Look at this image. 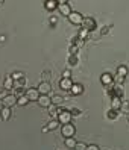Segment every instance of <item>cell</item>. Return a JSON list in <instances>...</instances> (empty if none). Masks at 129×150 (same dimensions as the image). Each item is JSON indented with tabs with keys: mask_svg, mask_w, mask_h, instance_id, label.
I'll return each mask as SVG.
<instances>
[{
	"mask_svg": "<svg viewBox=\"0 0 129 150\" xmlns=\"http://www.w3.org/2000/svg\"><path fill=\"white\" fill-rule=\"evenodd\" d=\"M123 81H125V77L116 74V77H114V83H116V85H122V83H123Z\"/></svg>",
	"mask_w": 129,
	"mask_h": 150,
	"instance_id": "f546056e",
	"label": "cell"
},
{
	"mask_svg": "<svg viewBox=\"0 0 129 150\" xmlns=\"http://www.w3.org/2000/svg\"><path fill=\"white\" fill-rule=\"evenodd\" d=\"M44 8L47 11H55L58 8V2L56 0H47V2H44Z\"/></svg>",
	"mask_w": 129,
	"mask_h": 150,
	"instance_id": "ac0fdd59",
	"label": "cell"
},
{
	"mask_svg": "<svg viewBox=\"0 0 129 150\" xmlns=\"http://www.w3.org/2000/svg\"><path fill=\"white\" fill-rule=\"evenodd\" d=\"M123 106V103H122V99L120 97H111V109H116V111H118L120 108Z\"/></svg>",
	"mask_w": 129,
	"mask_h": 150,
	"instance_id": "7c38bea8",
	"label": "cell"
},
{
	"mask_svg": "<svg viewBox=\"0 0 129 150\" xmlns=\"http://www.w3.org/2000/svg\"><path fill=\"white\" fill-rule=\"evenodd\" d=\"M70 93H72L73 96H81V94L84 93V86H82L81 83H73Z\"/></svg>",
	"mask_w": 129,
	"mask_h": 150,
	"instance_id": "9a60e30c",
	"label": "cell"
},
{
	"mask_svg": "<svg viewBox=\"0 0 129 150\" xmlns=\"http://www.w3.org/2000/svg\"><path fill=\"white\" fill-rule=\"evenodd\" d=\"M128 121H129V114H128Z\"/></svg>",
	"mask_w": 129,
	"mask_h": 150,
	"instance_id": "8d00e7d4",
	"label": "cell"
},
{
	"mask_svg": "<svg viewBox=\"0 0 129 150\" xmlns=\"http://www.w3.org/2000/svg\"><path fill=\"white\" fill-rule=\"evenodd\" d=\"M58 126H59V121H58V120H50V121L47 123L46 127H47V130H55Z\"/></svg>",
	"mask_w": 129,
	"mask_h": 150,
	"instance_id": "ffe728a7",
	"label": "cell"
},
{
	"mask_svg": "<svg viewBox=\"0 0 129 150\" xmlns=\"http://www.w3.org/2000/svg\"><path fill=\"white\" fill-rule=\"evenodd\" d=\"M38 93L41 94V96H49L50 94V91H52V85L47 82V81H43V82H40V85H38Z\"/></svg>",
	"mask_w": 129,
	"mask_h": 150,
	"instance_id": "5b68a950",
	"label": "cell"
},
{
	"mask_svg": "<svg viewBox=\"0 0 129 150\" xmlns=\"http://www.w3.org/2000/svg\"><path fill=\"white\" fill-rule=\"evenodd\" d=\"M11 77L14 79V82H15V81H20V79H23V77H24V74H23L21 71H14V73L11 74Z\"/></svg>",
	"mask_w": 129,
	"mask_h": 150,
	"instance_id": "4316f807",
	"label": "cell"
},
{
	"mask_svg": "<svg viewBox=\"0 0 129 150\" xmlns=\"http://www.w3.org/2000/svg\"><path fill=\"white\" fill-rule=\"evenodd\" d=\"M38 105L41 108H49L50 105H52V99H50V96H41L40 94V97H38Z\"/></svg>",
	"mask_w": 129,
	"mask_h": 150,
	"instance_id": "9c48e42d",
	"label": "cell"
},
{
	"mask_svg": "<svg viewBox=\"0 0 129 150\" xmlns=\"http://www.w3.org/2000/svg\"><path fill=\"white\" fill-rule=\"evenodd\" d=\"M77 53H79V47L74 46V44H72L70 49H68V55H72V56H77Z\"/></svg>",
	"mask_w": 129,
	"mask_h": 150,
	"instance_id": "603a6c76",
	"label": "cell"
},
{
	"mask_svg": "<svg viewBox=\"0 0 129 150\" xmlns=\"http://www.w3.org/2000/svg\"><path fill=\"white\" fill-rule=\"evenodd\" d=\"M76 143H77V141H76L74 138H65V146H67L68 149H74Z\"/></svg>",
	"mask_w": 129,
	"mask_h": 150,
	"instance_id": "cb8c5ba5",
	"label": "cell"
},
{
	"mask_svg": "<svg viewBox=\"0 0 129 150\" xmlns=\"http://www.w3.org/2000/svg\"><path fill=\"white\" fill-rule=\"evenodd\" d=\"M26 94V90L24 88H14V96L18 99V97H21V96H24Z\"/></svg>",
	"mask_w": 129,
	"mask_h": 150,
	"instance_id": "d4e9b609",
	"label": "cell"
},
{
	"mask_svg": "<svg viewBox=\"0 0 129 150\" xmlns=\"http://www.w3.org/2000/svg\"><path fill=\"white\" fill-rule=\"evenodd\" d=\"M106 117H108L109 120H116V118L118 117V111H116V109H109V111L106 112Z\"/></svg>",
	"mask_w": 129,
	"mask_h": 150,
	"instance_id": "7402d4cb",
	"label": "cell"
},
{
	"mask_svg": "<svg viewBox=\"0 0 129 150\" xmlns=\"http://www.w3.org/2000/svg\"><path fill=\"white\" fill-rule=\"evenodd\" d=\"M59 86H61V90L64 91H70L72 90V86H73V82H72V79H61L59 81Z\"/></svg>",
	"mask_w": 129,
	"mask_h": 150,
	"instance_id": "8fae6325",
	"label": "cell"
},
{
	"mask_svg": "<svg viewBox=\"0 0 129 150\" xmlns=\"http://www.w3.org/2000/svg\"><path fill=\"white\" fill-rule=\"evenodd\" d=\"M74 150H87V144L85 143H76Z\"/></svg>",
	"mask_w": 129,
	"mask_h": 150,
	"instance_id": "f1b7e54d",
	"label": "cell"
},
{
	"mask_svg": "<svg viewBox=\"0 0 129 150\" xmlns=\"http://www.w3.org/2000/svg\"><path fill=\"white\" fill-rule=\"evenodd\" d=\"M3 106H6V108H12L14 105H17V97L14 96V94H8L6 97H3Z\"/></svg>",
	"mask_w": 129,
	"mask_h": 150,
	"instance_id": "ba28073f",
	"label": "cell"
},
{
	"mask_svg": "<svg viewBox=\"0 0 129 150\" xmlns=\"http://www.w3.org/2000/svg\"><path fill=\"white\" fill-rule=\"evenodd\" d=\"M47 109H49V115L53 118V120H56V118H58V114H59V109H61V108L55 106V105H50Z\"/></svg>",
	"mask_w": 129,
	"mask_h": 150,
	"instance_id": "2e32d148",
	"label": "cell"
},
{
	"mask_svg": "<svg viewBox=\"0 0 129 150\" xmlns=\"http://www.w3.org/2000/svg\"><path fill=\"white\" fill-rule=\"evenodd\" d=\"M3 88L6 91H9V90H14V79L11 76H6L5 77V82H3Z\"/></svg>",
	"mask_w": 129,
	"mask_h": 150,
	"instance_id": "5bb4252c",
	"label": "cell"
},
{
	"mask_svg": "<svg viewBox=\"0 0 129 150\" xmlns=\"http://www.w3.org/2000/svg\"><path fill=\"white\" fill-rule=\"evenodd\" d=\"M117 74L122 76V77H126V74H128V67H126V65H118V67H117Z\"/></svg>",
	"mask_w": 129,
	"mask_h": 150,
	"instance_id": "d6986e66",
	"label": "cell"
},
{
	"mask_svg": "<svg viewBox=\"0 0 129 150\" xmlns=\"http://www.w3.org/2000/svg\"><path fill=\"white\" fill-rule=\"evenodd\" d=\"M87 150H100L96 144H90V146H87Z\"/></svg>",
	"mask_w": 129,
	"mask_h": 150,
	"instance_id": "836d02e7",
	"label": "cell"
},
{
	"mask_svg": "<svg viewBox=\"0 0 129 150\" xmlns=\"http://www.w3.org/2000/svg\"><path fill=\"white\" fill-rule=\"evenodd\" d=\"M100 82L105 85V86H111V85H114V77L111 76L109 73H103L100 76Z\"/></svg>",
	"mask_w": 129,
	"mask_h": 150,
	"instance_id": "30bf717a",
	"label": "cell"
},
{
	"mask_svg": "<svg viewBox=\"0 0 129 150\" xmlns=\"http://www.w3.org/2000/svg\"><path fill=\"white\" fill-rule=\"evenodd\" d=\"M61 134L64 138H73L74 134H76V127L72 125V123H68V125H62L61 126Z\"/></svg>",
	"mask_w": 129,
	"mask_h": 150,
	"instance_id": "7a4b0ae2",
	"label": "cell"
},
{
	"mask_svg": "<svg viewBox=\"0 0 129 150\" xmlns=\"http://www.w3.org/2000/svg\"><path fill=\"white\" fill-rule=\"evenodd\" d=\"M77 62H79V59H77V56H72V55H68V64H70L72 67L77 65Z\"/></svg>",
	"mask_w": 129,
	"mask_h": 150,
	"instance_id": "484cf974",
	"label": "cell"
},
{
	"mask_svg": "<svg viewBox=\"0 0 129 150\" xmlns=\"http://www.w3.org/2000/svg\"><path fill=\"white\" fill-rule=\"evenodd\" d=\"M67 18H68V21H70L72 24H74V26H82V21H84V17L79 12H72L70 15L67 17Z\"/></svg>",
	"mask_w": 129,
	"mask_h": 150,
	"instance_id": "8992f818",
	"label": "cell"
},
{
	"mask_svg": "<svg viewBox=\"0 0 129 150\" xmlns=\"http://www.w3.org/2000/svg\"><path fill=\"white\" fill-rule=\"evenodd\" d=\"M50 99H52V105H55V106H59V105L64 103V97L59 96V94H53Z\"/></svg>",
	"mask_w": 129,
	"mask_h": 150,
	"instance_id": "e0dca14e",
	"label": "cell"
},
{
	"mask_svg": "<svg viewBox=\"0 0 129 150\" xmlns=\"http://www.w3.org/2000/svg\"><path fill=\"white\" fill-rule=\"evenodd\" d=\"M88 33H90L88 30H85V29H81V32L77 33V38H81L82 41H85V38L88 37Z\"/></svg>",
	"mask_w": 129,
	"mask_h": 150,
	"instance_id": "83f0119b",
	"label": "cell"
},
{
	"mask_svg": "<svg viewBox=\"0 0 129 150\" xmlns=\"http://www.w3.org/2000/svg\"><path fill=\"white\" fill-rule=\"evenodd\" d=\"M58 9H59V12H61L64 17H68L73 12L70 3H68V2H62V0H59V2H58Z\"/></svg>",
	"mask_w": 129,
	"mask_h": 150,
	"instance_id": "3957f363",
	"label": "cell"
},
{
	"mask_svg": "<svg viewBox=\"0 0 129 150\" xmlns=\"http://www.w3.org/2000/svg\"><path fill=\"white\" fill-rule=\"evenodd\" d=\"M109 29H111V26H105V28H102L100 33H102V35H106V33L109 32Z\"/></svg>",
	"mask_w": 129,
	"mask_h": 150,
	"instance_id": "d6a6232c",
	"label": "cell"
},
{
	"mask_svg": "<svg viewBox=\"0 0 129 150\" xmlns=\"http://www.w3.org/2000/svg\"><path fill=\"white\" fill-rule=\"evenodd\" d=\"M0 108H3V102H2V99H0Z\"/></svg>",
	"mask_w": 129,
	"mask_h": 150,
	"instance_id": "d590c367",
	"label": "cell"
},
{
	"mask_svg": "<svg viewBox=\"0 0 129 150\" xmlns=\"http://www.w3.org/2000/svg\"><path fill=\"white\" fill-rule=\"evenodd\" d=\"M96 20L94 18H91V17H85L84 18V21H82V29H85V30H88V32H93L94 29H96Z\"/></svg>",
	"mask_w": 129,
	"mask_h": 150,
	"instance_id": "277c9868",
	"label": "cell"
},
{
	"mask_svg": "<svg viewBox=\"0 0 129 150\" xmlns=\"http://www.w3.org/2000/svg\"><path fill=\"white\" fill-rule=\"evenodd\" d=\"M0 117H2L3 121H8V120H9V118H11V108L3 106L2 109H0Z\"/></svg>",
	"mask_w": 129,
	"mask_h": 150,
	"instance_id": "4fadbf2b",
	"label": "cell"
},
{
	"mask_svg": "<svg viewBox=\"0 0 129 150\" xmlns=\"http://www.w3.org/2000/svg\"><path fill=\"white\" fill-rule=\"evenodd\" d=\"M28 103H29V99L26 96H21V97L17 99V105H18V106H26Z\"/></svg>",
	"mask_w": 129,
	"mask_h": 150,
	"instance_id": "44dd1931",
	"label": "cell"
},
{
	"mask_svg": "<svg viewBox=\"0 0 129 150\" xmlns=\"http://www.w3.org/2000/svg\"><path fill=\"white\" fill-rule=\"evenodd\" d=\"M26 97L29 99V102H37L38 100V97H40V93L37 88H29V90H26Z\"/></svg>",
	"mask_w": 129,
	"mask_h": 150,
	"instance_id": "52a82bcc",
	"label": "cell"
},
{
	"mask_svg": "<svg viewBox=\"0 0 129 150\" xmlns=\"http://www.w3.org/2000/svg\"><path fill=\"white\" fill-rule=\"evenodd\" d=\"M70 112H72V115H73V117H79L81 114H82V112H81V109H77V108H73Z\"/></svg>",
	"mask_w": 129,
	"mask_h": 150,
	"instance_id": "4dcf8cb0",
	"label": "cell"
},
{
	"mask_svg": "<svg viewBox=\"0 0 129 150\" xmlns=\"http://www.w3.org/2000/svg\"><path fill=\"white\" fill-rule=\"evenodd\" d=\"M70 76H72L70 70H64V71H62V77H64V79H70Z\"/></svg>",
	"mask_w": 129,
	"mask_h": 150,
	"instance_id": "1f68e13d",
	"label": "cell"
},
{
	"mask_svg": "<svg viewBox=\"0 0 129 150\" xmlns=\"http://www.w3.org/2000/svg\"><path fill=\"white\" fill-rule=\"evenodd\" d=\"M72 112L70 111H67V109H59V114H58V121H59V125H68V123H72Z\"/></svg>",
	"mask_w": 129,
	"mask_h": 150,
	"instance_id": "6da1fadb",
	"label": "cell"
},
{
	"mask_svg": "<svg viewBox=\"0 0 129 150\" xmlns=\"http://www.w3.org/2000/svg\"><path fill=\"white\" fill-rule=\"evenodd\" d=\"M56 17H50V24H56Z\"/></svg>",
	"mask_w": 129,
	"mask_h": 150,
	"instance_id": "e575fe53",
	"label": "cell"
}]
</instances>
